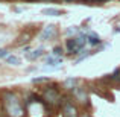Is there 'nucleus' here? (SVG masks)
<instances>
[{
	"label": "nucleus",
	"mask_w": 120,
	"mask_h": 117,
	"mask_svg": "<svg viewBox=\"0 0 120 117\" xmlns=\"http://www.w3.org/2000/svg\"><path fill=\"white\" fill-rule=\"evenodd\" d=\"M2 100L9 117H24V108L21 105V100L18 99V96L15 93L5 91L2 94Z\"/></svg>",
	"instance_id": "1"
},
{
	"label": "nucleus",
	"mask_w": 120,
	"mask_h": 117,
	"mask_svg": "<svg viewBox=\"0 0 120 117\" xmlns=\"http://www.w3.org/2000/svg\"><path fill=\"white\" fill-rule=\"evenodd\" d=\"M47 103L37 94H30L26 99V109L32 117H43L47 113Z\"/></svg>",
	"instance_id": "2"
},
{
	"label": "nucleus",
	"mask_w": 120,
	"mask_h": 117,
	"mask_svg": "<svg viewBox=\"0 0 120 117\" xmlns=\"http://www.w3.org/2000/svg\"><path fill=\"white\" fill-rule=\"evenodd\" d=\"M43 100L49 106L61 105L62 103V96H61V93H59L58 87H56V85H52L50 88H46V90L43 91Z\"/></svg>",
	"instance_id": "3"
},
{
	"label": "nucleus",
	"mask_w": 120,
	"mask_h": 117,
	"mask_svg": "<svg viewBox=\"0 0 120 117\" xmlns=\"http://www.w3.org/2000/svg\"><path fill=\"white\" fill-rule=\"evenodd\" d=\"M87 44V35H78V37H73V38H68L67 40V52L68 53H79L82 49L85 47Z\"/></svg>",
	"instance_id": "4"
},
{
	"label": "nucleus",
	"mask_w": 120,
	"mask_h": 117,
	"mask_svg": "<svg viewBox=\"0 0 120 117\" xmlns=\"http://www.w3.org/2000/svg\"><path fill=\"white\" fill-rule=\"evenodd\" d=\"M56 35H58V29H56V26L49 24V26H44V27H43V30H41V34H40V40H41V41L53 40Z\"/></svg>",
	"instance_id": "5"
},
{
	"label": "nucleus",
	"mask_w": 120,
	"mask_h": 117,
	"mask_svg": "<svg viewBox=\"0 0 120 117\" xmlns=\"http://www.w3.org/2000/svg\"><path fill=\"white\" fill-rule=\"evenodd\" d=\"M62 117H79L78 108L68 100H62Z\"/></svg>",
	"instance_id": "6"
},
{
	"label": "nucleus",
	"mask_w": 120,
	"mask_h": 117,
	"mask_svg": "<svg viewBox=\"0 0 120 117\" xmlns=\"http://www.w3.org/2000/svg\"><path fill=\"white\" fill-rule=\"evenodd\" d=\"M71 93H73V96L76 97L78 102H81V103H88V96H87V93H85V88H82V87H75L73 90H71Z\"/></svg>",
	"instance_id": "7"
},
{
	"label": "nucleus",
	"mask_w": 120,
	"mask_h": 117,
	"mask_svg": "<svg viewBox=\"0 0 120 117\" xmlns=\"http://www.w3.org/2000/svg\"><path fill=\"white\" fill-rule=\"evenodd\" d=\"M87 43L91 44V46H97V44L100 43L99 35H96L94 32H88V34H87Z\"/></svg>",
	"instance_id": "8"
},
{
	"label": "nucleus",
	"mask_w": 120,
	"mask_h": 117,
	"mask_svg": "<svg viewBox=\"0 0 120 117\" xmlns=\"http://www.w3.org/2000/svg\"><path fill=\"white\" fill-rule=\"evenodd\" d=\"M41 12H43L44 15H50V17H58V15L62 14V12L59 11V9H56V8H44Z\"/></svg>",
	"instance_id": "9"
},
{
	"label": "nucleus",
	"mask_w": 120,
	"mask_h": 117,
	"mask_svg": "<svg viewBox=\"0 0 120 117\" xmlns=\"http://www.w3.org/2000/svg\"><path fill=\"white\" fill-rule=\"evenodd\" d=\"M43 53H44V50L40 47V49H37V50H32L30 53H26V58L30 59V61H34V59H37V58H40V56H43Z\"/></svg>",
	"instance_id": "10"
},
{
	"label": "nucleus",
	"mask_w": 120,
	"mask_h": 117,
	"mask_svg": "<svg viewBox=\"0 0 120 117\" xmlns=\"http://www.w3.org/2000/svg\"><path fill=\"white\" fill-rule=\"evenodd\" d=\"M76 84H78V79L68 78V79H65V81H64V88H67V90H73V88L76 87Z\"/></svg>",
	"instance_id": "11"
},
{
	"label": "nucleus",
	"mask_w": 120,
	"mask_h": 117,
	"mask_svg": "<svg viewBox=\"0 0 120 117\" xmlns=\"http://www.w3.org/2000/svg\"><path fill=\"white\" fill-rule=\"evenodd\" d=\"M6 62L11 64V65H18L20 64V58H18V56H14V55H9V56H6Z\"/></svg>",
	"instance_id": "12"
},
{
	"label": "nucleus",
	"mask_w": 120,
	"mask_h": 117,
	"mask_svg": "<svg viewBox=\"0 0 120 117\" xmlns=\"http://www.w3.org/2000/svg\"><path fill=\"white\" fill-rule=\"evenodd\" d=\"M61 67H62V64H59V65H44L43 70L44 72H56V70H59Z\"/></svg>",
	"instance_id": "13"
},
{
	"label": "nucleus",
	"mask_w": 120,
	"mask_h": 117,
	"mask_svg": "<svg viewBox=\"0 0 120 117\" xmlns=\"http://www.w3.org/2000/svg\"><path fill=\"white\" fill-rule=\"evenodd\" d=\"M109 81H116V82H120V68L114 72L112 75H109Z\"/></svg>",
	"instance_id": "14"
},
{
	"label": "nucleus",
	"mask_w": 120,
	"mask_h": 117,
	"mask_svg": "<svg viewBox=\"0 0 120 117\" xmlns=\"http://www.w3.org/2000/svg\"><path fill=\"white\" fill-rule=\"evenodd\" d=\"M52 55H53V56H58V58H61V55H62V49H61L59 46H56L55 49H53Z\"/></svg>",
	"instance_id": "15"
},
{
	"label": "nucleus",
	"mask_w": 120,
	"mask_h": 117,
	"mask_svg": "<svg viewBox=\"0 0 120 117\" xmlns=\"http://www.w3.org/2000/svg\"><path fill=\"white\" fill-rule=\"evenodd\" d=\"M32 82L34 84H44V82H49V78H34Z\"/></svg>",
	"instance_id": "16"
},
{
	"label": "nucleus",
	"mask_w": 120,
	"mask_h": 117,
	"mask_svg": "<svg viewBox=\"0 0 120 117\" xmlns=\"http://www.w3.org/2000/svg\"><path fill=\"white\" fill-rule=\"evenodd\" d=\"M90 55H93V52H87V53H84V55H81V56H79V58H78V59H76V61H75V62H76V64H78V62H81L82 59L88 58V56H90Z\"/></svg>",
	"instance_id": "17"
},
{
	"label": "nucleus",
	"mask_w": 120,
	"mask_h": 117,
	"mask_svg": "<svg viewBox=\"0 0 120 117\" xmlns=\"http://www.w3.org/2000/svg\"><path fill=\"white\" fill-rule=\"evenodd\" d=\"M6 56H9L8 50H6V49H0V58H6Z\"/></svg>",
	"instance_id": "18"
},
{
	"label": "nucleus",
	"mask_w": 120,
	"mask_h": 117,
	"mask_svg": "<svg viewBox=\"0 0 120 117\" xmlns=\"http://www.w3.org/2000/svg\"><path fill=\"white\" fill-rule=\"evenodd\" d=\"M76 32H78V29H76V27H73V29L70 27V29L67 30V34H68V35H71V34H76Z\"/></svg>",
	"instance_id": "19"
},
{
	"label": "nucleus",
	"mask_w": 120,
	"mask_h": 117,
	"mask_svg": "<svg viewBox=\"0 0 120 117\" xmlns=\"http://www.w3.org/2000/svg\"><path fill=\"white\" fill-rule=\"evenodd\" d=\"M81 117H91L90 114H84V116H81Z\"/></svg>",
	"instance_id": "20"
},
{
	"label": "nucleus",
	"mask_w": 120,
	"mask_h": 117,
	"mask_svg": "<svg viewBox=\"0 0 120 117\" xmlns=\"http://www.w3.org/2000/svg\"><path fill=\"white\" fill-rule=\"evenodd\" d=\"M64 2H75V0H64Z\"/></svg>",
	"instance_id": "21"
}]
</instances>
